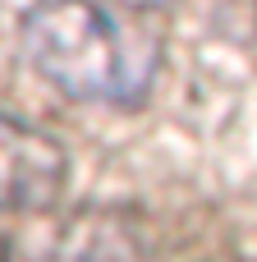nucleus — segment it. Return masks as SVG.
Here are the masks:
<instances>
[{
	"label": "nucleus",
	"instance_id": "3",
	"mask_svg": "<svg viewBox=\"0 0 257 262\" xmlns=\"http://www.w3.org/2000/svg\"><path fill=\"white\" fill-rule=\"evenodd\" d=\"M28 262H147L143 239L115 212H83L64 221Z\"/></svg>",
	"mask_w": 257,
	"mask_h": 262
},
{
	"label": "nucleus",
	"instance_id": "2",
	"mask_svg": "<svg viewBox=\"0 0 257 262\" xmlns=\"http://www.w3.org/2000/svg\"><path fill=\"white\" fill-rule=\"evenodd\" d=\"M69 189V152L46 129L0 111V212H51Z\"/></svg>",
	"mask_w": 257,
	"mask_h": 262
},
{
	"label": "nucleus",
	"instance_id": "5",
	"mask_svg": "<svg viewBox=\"0 0 257 262\" xmlns=\"http://www.w3.org/2000/svg\"><path fill=\"white\" fill-rule=\"evenodd\" d=\"M0 262H14V244H9V235L0 230Z\"/></svg>",
	"mask_w": 257,
	"mask_h": 262
},
{
	"label": "nucleus",
	"instance_id": "4",
	"mask_svg": "<svg viewBox=\"0 0 257 262\" xmlns=\"http://www.w3.org/2000/svg\"><path fill=\"white\" fill-rule=\"evenodd\" d=\"M120 5H129V9H166L175 0H120Z\"/></svg>",
	"mask_w": 257,
	"mask_h": 262
},
{
	"label": "nucleus",
	"instance_id": "1",
	"mask_svg": "<svg viewBox=\"0 0 257 262\" xmlns=\"http://www.w3.org/2000/svg\"><path fill=\"white\" fill-rule=\"evenodd\" d=\"M18 37L28 64L60 97L87 106H138L161 64L156 41L97 0H37Z\"/></svg>",
	"mask_w": 257,
	"mask_h": 262
}]
</instances>
